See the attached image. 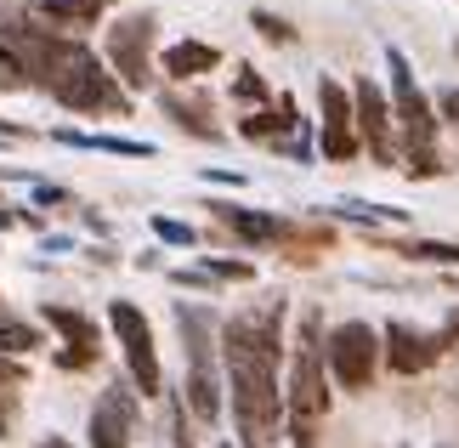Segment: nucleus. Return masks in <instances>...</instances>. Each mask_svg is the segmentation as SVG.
Returning a JSON list of instances; mask_svg holds the SVG:
<instances>
[{
	"mask_svg": "<svg viewBox=\"0 0 459 448\" xmlns=\"http://www.w3.org/2000/svg\"><path fill=\"white\" fill-rule=\"evenodd\" d=\"M278 352H284V301L233 312L221 324V357H227L233 420H238L244 448H273V432H278V420H284Z\"/></svg>",
	"mask_w": 459,
	"mask_h": 448,
	"instance_id": "1",
	"label": "nucleus"
},
{
	"mask_svg": "<svg viewBox=\"0 0 459 448\" xmlns=\"http://www.w3.org/2000/svg\"><path fill=\"white\" fill-rule=\"evenodd\" d=\"M329 364H324V318L317 307L301 312V329H295V369H290V391H284V415L295 448H317V426L329 415Z\"/></svg>",
	"mask_w": 459,
	"mask_h": 448,
	"instance_id": "2",
	"label": "nucleus"
},
{
	"mask_svg": "<svg viewBox=\"0 0 459 448\" xmlns=\"http://www.w3.org/2000/svg\"><path fill=\"white\" fill-rule=\"evenodd\" d=\"M385 68H392V119L403 125V159H409L414 176H443V159H437V109L426 102L409 57L397 46L385 51Z\"/></svg>",
	"mask_w": 459,
	"mask_h": 448,
	"instance_id": "3",
	"label": "nucleus"
},
{
	"mask_svg": "<svg viewBox=\"0 0 459 448\" xmlns=\"http://www.w3.org/2000/svg\"><path fill=\"white\" fill-rule=\"evenodd\" d=\"M176 324H182V352H187V381H182V398L193 408L199 426H216L221 420V374H216V318L204 307H176Z\"/></svg>",
	"mask_w": 459,
	"mask_h": 448,
	"instance_id": "4",
	"label": "nucleus"
},
{
	"mask_svg": "<svg viewBox=\"0 0 459 448\" xmlns=\"http://www.w3.org/2000/svg\"><path fill=\"white\" fill-rule=\"evenodd\" d=\"M51 97H57L63 109H74V114H126L131 109L126 92H119V80L85 46H74V57H68L63 75L51 80Z\"/></svg>",
	"mask_w": 459,
	"mask_h": 448,
	"instance_id": "5",
	"label": "nucleus"
},
{
	"mask_svg": "<svg viewBox=\"0 0 459 448\" xmlns=\"http://www.w3.org/2000/svg\"><path fill=\"white\" fill-rule=\"evenodd\" d=\"M324 364H329V381L334 386L368 391V386H375V369H380V329H368L363 318L334 324L324 335Z\"/></svg>",
	"mask_w": 459,
	"mask_h": 448,
	"instance_id": "6",
	"label": "nucleus"
},
{
	"mask_svg": "<svg viewBox=\"0 0 459 448\" xmlns=\"http://www.w3.org/2000/svg\"><path fill=\"white\" fill-rule=\"evenodd\" d=\"M108 324H114V335H119V352H126V364H131L136 391H143V398H159V391H165V369H159L153 329H148L143 307H131V301H114V307H108Z\"/></svg>",
	"mask_w": 459,
	"mask_h": 448,
	"instance_id": "7",
	"label": "nucleus"
},
{
	"mask_svg": "<svg viewBox=\"0 0 459 448\" xmlns=\"http://www.w3.org/2000/svg\"><path fill=\"white\" fill-rule=\"evenodd\" d=\"M153 12H131V17H119V23L108 29V63H114V75L131 85V92H143V85H153Z\"/></svg>",
	"mask_w": 459,
	"mask_h": 448,
	"instance_id": "8",
	"label": "nucleus"
},
{
	"mask_svg": "<svg viewBox=\"0 0 459 448\" xmlns=\"http://www.w3.org/2000/svg\"><path fill=\"white\" fill-rule=\"evenodd\" d=\"M351 109H358V136L368 142V154L380 159V165H397V119H392V102L380 97L375 80H358L351 85Z\"/></svg>",
	"mask_w": 459,
	"mask_h": 448,
	"instance_id": "9",
	"label": "nucleus"
},
{
	"mask_svg": "<svg viewBox=\"0 0 459 448\" xmlns=\"http://www.w3.org/2000/svg\"><path fill=\"white\" fill-rule=\"evenodd\" d=\"M317 109H324V159H358V109L341 80H317Z\"/></svg>",
	"mask_w": 459,
	"mask_h": 448,
	"instance_id": "10",
	"label": "nucleus"
},
{
	"mask_svg": "<svg viewBox=\"0 0 459 448\" xmlns=\"http://www.w3.org/2000/svg\"><path fill=\"white\" fill-rule=\"evenodd\" d=\"M385 364H392L397 374H420V369H431L437 357H443L448 340L443 335H426V329H414V324H385Z\"/></svg>",
	"mask_w": 459,
	"mask_h": 448,
	"instance_id": "11",
	"label": "nucleus"
},
{
	"mask_svg": "<svg viewBox=\"0 0 459 448\" xmlns=\"http://www.w3.org/2000/svg\"><path fill=\"white\" fill-rule=\"evenodd\" d=\"M136 432V398L126 386H108L91 408V448H131Z\"/></svg>",
	"mask_w": 459,
	"mask_h": 448,
	"instance_id": "12",
	"label": "nucleus"
},
{
	"mask_svg": "<svg viewBox=\"0 0 459 448\" xmlns=\"http://www.w3.org/2000/svg\"><path fill=\"white\" fill-rule=\"evenodd\" d=\"M51 329L68 335V352H63V369H91L97 364V324L85 312H68V307H46Z\"/></svg>",
	"mask_w": 459,
	"mask_h": 448,
	"instance_id": "13",
	"label": "nucleus"
},
{
	"mask_svg": "<svg viewBox=\"0 0 459 448\" xmlns=\"http://www.w3.org/2000/svg\"><path fill=\"white\" fill-rule=\"evenodd\" d=\"M210 68H221V51L210 40H176L165 51V75L170 80H199V75H210Z\"/></svg>",
	"mask_w": 459,
	"mask_h": 448,
	"instance_id": "14",
	"label": "nucleus"
},
{
	"mask_svg": "<svg viewBox=\"0 0 459 448\" xmlns=\"http://www.w3.org/2000/svg\"><path fill=\"white\" fill-rule=\"evenodd\" d=\"M216 216L250 244H267V239H284V222L278 216H261V210H244V205H216Z\"/></svg>",
	"mask_w": 459,
	"mask_h": 448,
	"instance_id": "15",
	"label": "nucleus"
},
{
	"mask_svg": "<svg viewBox=\"0 0 459 448\" xmlns=\"http://www.w3.org/2000/svg\"><path fill=\"white\" fill-rule=\"evenodd\" d=\"M295 125H301V114H295V97H278L267 114H244L238 131L255 136V142H278V131H295Z\"/></svg>",
	"mask_w": 459,
	"mask_h": 448,
	"instance_id": "16",
	"label": "nucleus"
},
{
	"mask_svg": "<svg viewBox=\"0 0 459 448\" xmlns=\"http://www.w3.org/2000/svg\"><path fill=\"white\" fill-rule=\"evenodd\" d=\"M68 148H97V154H126V159H153V142H136V136H91V131H51Z\"/></svg>",
	"mask_w": 459,
	"mask_h": 448,
	"instance_id": "17",
	"label": "nucleus"
},
{
	"mask_svg": "<svg viewBox=\"0 0 459 448\" xmlns=\"http://www.w3.org/2000/svg\"><path fill=\"white\" fill-rule=\"evenodd\" d=\"M108 6L114 0H40V12L51 17V23H63V29H91Z\"/></svg>",
	"mask_w": 459,
	"mask_h": 448,
	"instance_id": "18",
	"label": "nucleus"
},
{
	"mask_svg": "<svg viewBox=\"0 0 459 448\" xmlns=\"http://www.w3.org/2000/svg\"><path fill=\"white\" fill-rule=\"evenodd\" d=\"M165 114L176 119V125H182V131H193V136H216V119H210V109H204V102L199 97H165Z\"/></svg>",
	"mask_w": 459,
	"mask_h": 448,
	"instance_id": "19",
	"label": "nucleus"
},
{
	"mask_svg": "<svg viewBox=\"0 0 459 448\" xmlns=\"http://www.w3.org/2000/svg\"><path fill=\"white\" fill-rule=\"evenodd\" d=\"M409 261H443V267H459V244H443V239H414V244H397Z\"/></svg>",
	"mask_w": 459,
	"mask_h": 448,
	"instance_id": "20",
	"label": "nucleus"
},
{
	"mask_svg": "<svg viewBox=\"0 0 459 448\" xmlns=\"http://www.w3.org/2000/svg\"><path fill=\"white\" fill-rule=\"evenodd\" d=\"M334 216H346V222H403V210H385V205H358V199H341V205H334Z\"/></svg>",
	"mask_w": 459,
	"mask_h": 448,
	"instance_id": "21",
	"label": "nucleus"
},
{
	"mask_svg": "<svg viewBox=\"0 0 459 448\" xmlns=\"http://www.w3.org/2000/svg\"><path fill=\"white\" fill-rule=\"evenodd\" d=\"M34 335L29 324H17V318H0V352H34Z\"/></svg>",
	"mask_w": 459,
	"mask_h": 448,
	"instance_id": "22",
	"label": "nucleus"
},
{
	"mask_svg": "<svg viewBox=\"0 0 459 448\" xmlns=\"http://www.w3.org/2000/svg\"><path fill=\"white\" fill-rule=\"evenodd\" d=\"M250 23H255L261 34H267V40H278V46H290V40H295V29L284 23V17H273V12H255Z\"/></svg>",
	"mask_w": 459,
	"mask_h": 448,
	"instance_id": "23",
	"label": "nucleus"
},
{
	"mask_svg": "<svg viewBox=\"0 0 459 448\" xmlns=\"http://www.w3.org/2000/svg\"><path fill=\"white\" fill-rule=\"evenodd\" d=\"M153 233H159L165 244H193V239H199L187 222H170V216H153Z\"/></svg>",
	"mask_w": 459,
	"mask_h": 448,
	"instance_id": "24",
	"label": "nucleus"
},
{
	"mask_svg": "<svg viewBox=\"0 0 459 448\" xmlns=\"http://www.w3.org/2000/svg\"><path fill=\"white\" fill-rule=\"evenodd\" d=\"M233 92H238L244 102H261V97H267V80H261V75H255V68H238V80H233Z\"/></svg>",
	"mask_w": 459,
	"mask_h": 448,
	"instance_id": "25",
	"label": "nucleus"
},
{
	"mask_svg": "<svg viewBox=\"0 0 459 448\" xmlns=\"http://www.w3.org/2000/svg\"><path fill=\"white\" fill-rule=\"evenodd\" d=\"M437 119H448V125H459V85H448V92L437 97Z\"/></svg>",
	"mask_w": 459,
	"mask_h": 448,
	"instance_id": "26",
	"label": "nucleus"
},
{
	"mask_svg": "<svg viewBox=\"0 0 459 448\" xmlns=\"http://www.w3.org/2000/svg\"><path fill=\"white\" fill-rule=\"evenodd\" d=\"M176 448H193V432H187V403L176 408Z\"/></svg>",
	"mask_w": 459,
	"mask_h": 448,
	"instance_id": "27",
	"label": "nucleus"
},
{
	"mask_svg": "<svg viewBox=\"0 0 459 448\" xmlns=\"http://www.w3.org/2000/svg\"><path fill=\"white\" fill-rule=\"evenodd\" d=\"M443 340H448V347H459V307L448 312V324H443Z\"/></svg>",
	"mask_w": 459,
	"mask_h": 448,
	"instance_id": "28",
	"label": "nucleus"
},
{
	"mask_svg": "<svg viewBox=\"0 0 459 448\" xmlns=\"http://www.w3.org/2000/svg\"><path fill=\"white\" fill-rule=\"evenodd\" d=\"M40 448H74L68 437H40Z\"/></svg>",
	"mask_w": 459,
	"mask_h": 448,
	"instance_id": "29",
	"label": "nucleus"
},
{
	"mask_svg": "<svg viewBox=\"0 0 459 448\" xmlns=\"http://www.w3.org/2000/svg\"><path fill=\"white\" fill-rule=\"evenodd\" d=\"M454 51H459V40H454Z\"/></svg>",
	"mask_w": 459,
	"mask_h": 448,
	"instance_id": "30",
	"label": "nucleus"
},
{
	"mask_svg": "<svg viewBox=\"0 0 459 448\" xmlns=\"http://www.w3.org/2000/svg\"><path fill=\"white\" fill-rule=\"evenodd\" d=\"M221 448H227V443H221Z\"/></svg>",
	"mask_w": 459,
	"mask_h": 448,
	"instance_id": "31",
	"label": "nucleus"
}]
</instances>
